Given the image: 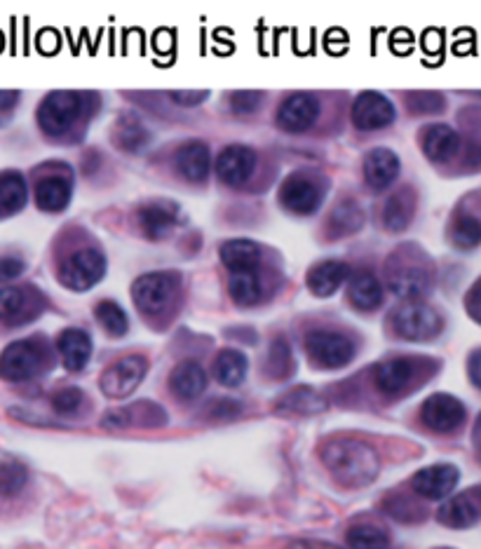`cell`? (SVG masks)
Masks as SVG:
<instances>
[{"instance_id":"1","label":"cell","mask_w":481,"mask_h":549,"mask_svg":"<svg viewBox=\"0 0 481 549\" xmlns=\"http://www.w3.org/2000/svg\"><path fill=\"white\" fill-rule=\"evenodd\" d=\"M322 463L345 488L369 486L378 477V453L362 439L338 437L322 446Z\"/></svg>"},{"instance_id":"2","label":"cell","mask_w":481,"mask_h":549,"mask_svg":"<svg viewBox=\"0 0 481 549\" xmlns=\"http://www.w3.org/2000/svg\"><path fill=\"white\" fill-rule=\"evenodd\" d=\"M388 284L392 294L404 298V303L420 301L432 287V270L416 244H404L388 261Z\"/></svg>"},{"instance_id":"3","label":"cell","mask_w":481,"mask_h":549,"mask_svg":"<svg viewBox=\"0 0 481 549\" xmlns=\"http://www.w3.org/2000/svg\"><path fill=\"white\" fill-rule=\"evenodd\" d=\"M85 111V94L80 92H50L38 106V125L47 137H64L80 120Z\"/></svg>"},{"instance_id":"4","label":"cell","mask_w":481,"mask_h":549,"mask_svg":"<svg viewBox=\"0 0 481 549\" xmlns=\"http://www.w3.org/2000/svg\"><path fill=\"white\" fill-rule=\"evenodd\" d=\"M392 329L404 341H432L442 331V317L423 301H409L392 310Z\"/></svg>"},{"instance_id":"5","label":"cell","mask_w":481,"mask_h":549,"mask_svg":"<svg viewBox=\"0 0 481 549\" xmlns=\"http://www.w3.org/2000/svg\"><path fill=\"white\" fill-rule=\"evenodd\" d=\"M176 294H179V275L165 273V270L141 275L132 287L134 305L144 315L165 313L167 305L174 301Z\"/></svg>"},{"instance_id":"6","label":"cell","mask_w":481,"mask_h":549,"mask_svg":"<svg viewBox=\"0 0 481 549\" xmlns=\"http://www.w3.org/2000/svg\"><path fill=\"white\" fill-rule=\"evenodd\" d=\"M45 364V348L40 341L24 338V341L10 343L0 355V378L12 383L29 381L38 376Z\"/></svg>"},{"instance_id":"7","label":"cell","mask_w":481,"mask_h":549,"mask_svg":"<svg viewBox=\"0 0 481 549\" xmlns=\"http://www.w3.org/2000/svg\"><path fill=\"white\" fill-rule=\"evenodd\" d=\"M306 352L320 369H343L355 357V343L338 331L317 329L306 336Z\"/></svg>"},{"instance_id":"8","label":"cell","mask_w":481,"mask_h":549,"mask_svg":"<svg viewBox=\"0 0 481 549\" xmlns=\"http://www.w3.org/2000/svg\"><path fill=\"white\" fill-rule=\"evenodd\" d=\"M106 275V256L99 249L85 247L64 261L59 280L73 291H87Z\"/></svg>"},{"instance_id":"9","label":"cell","mask_w":481,"mask_h":549,"mask_svg":"<svg viewBox=\"0 0 481 549\" xmlns=\"http://www.w3.org/2000/svg\"><path fill=\"white\" fill-rule=\"evenodd\" d=\"M148 371V362L139 355H130L118 359V362L108 366L101 376V392L111 399H125L139 388Z\"/></svg>"},{"instance_id":"10","label":"cell","mask_w":481,"mask_h":549,"mask_svg":"<svg viewBox=\"0 0 481 549\" xmlns=\"http://www.w3.org/2000/svg\"><path fill=\"white\" fill-rule=\"evenodd\" d=\"M324 200V186H320L313 176L308 174H291L287 181L282 183L280 202L284 209H289L291 214L308 216L317 212V207Z\"/></svg>"},{"instance_id":"11","label":"cell","mask_w":481,"mask_h":549,"mask_svg":"<svg viewBox=\"0 0 481 549\" xmlns=\"http://www.w3.org/2000/svg\"><path fill=\"white\" fill-rule=\"evenodd\" d=\"M395 122V106L381 92H362L352 104V125L362 132L383 130Z\"/></svg>"},{"instance_id":"12","label":"cell","mask_w":481,"mask_h":549,"mask_svg":"<svg viewBox=\"0 0 481 549\" xmlns=\"http://www.w3.org/2000/svg\"><path fill=\"white\" fill-rule=\"evenodd\" d=\"M420 418L432 432H453L463 425L465 406L453 395L437 392V395L428 397L420 406Z\"/></svg>"},{"instance_id":"13","label":"cell","mask_w":481,"mask_h":549,"mask_svg":"<svg viewBox=\"0 0 481 549\" xmlns=\"http://www.w3.org/2000/svg\"><path fill=\"white\" fill-rule=\"evenodd\" d=\"M317 115H320V99L310 92H296L282 101L280 111H277V125L284 132L298 134L313 127Z\"/></svg>"},{"instance_id":"14","label":"cell","mask_w":481,"mask_h":549,"mask_svg":"<svg viewBox=\"0 0 481 549\" xmlns=\"http://www.w3.org/2000/svg\"><path fill=\"white\" fill-rule=\"evenodd\" d=\"M460 472L453 465H430L413 474L411 486L418 496L428 500H444L453 493V488L458 486Z\"/></svg>"},{"instance_id":"15","label":"cell","mask_w":481,"mask_h":549,"mask_svg":"<svg viewBox=\"0 0 481 549\" xmlns=\"http://www.w3.org/2000/svg\"><path fill=\"white\" fill-rule=\"evenodd\" d=\"M420 366H423V362L411 357L385 359V362L376 366V388L381 390L383 395L390 397L402 395V392L413 383Z\"/></svg>"},{"instance_id":"16","label":"cell","mask_w":481,"mask_h":549,"mask_svg":"<svg viewBox=\"0 0 481 549\" xmlns=\"http://www.w3.org/2000/svg\"><path fill=\"white\" fill-rule=\"evenodd\" d=\"M256 169V153L249 146L233 144L223 148L219 160H216V172H219L221 181L228 186H242L249 181V176Z\"/></svg>"},{"instance_id":"17","label":"cell","mask_w":481,"mask_h":549,"mask_svg":"<svg viewBox=\"0 0 481 549\" xmlns=\"http://www.w3.org/2000/svg\"><path fill=\"white\" fill-rule=\"evenodd\" d=\"M437 519L449 528H470L481 519V488L472 493H460L439 507Z\"/></svg>"},{"instance_id":"18","label":"cell","mask_w":481,"mask_h":549,"mask_svg":"<svg viewBox=\"0 0 481 549\" xmlns=\"http://www.w3.org/2000/svg\"><path fill=\"white\" fill-rule=\"evenodd\" d=\"M137 219L146 237L162 240V237L172 233L176 221H179V207L174 202H148L139 209Z\"/></svg>"},{"instance_id":"19","label":"cell","mask_w":481,"mask_h":549,"mask_svg":"<svg viewBox=\"0 0 481 549\" xmlns=\"http://www.w3.org/2000/svg\"><path fill=\"white\" fill-rule=\"evenodd\" d=\"M57 350L62 362L73 374L83 371L92 359V338L83 329H64L57 338Z\"/></svg>"},{"instance_id":"20","label":"cell","mask_w":481,"mask_h":549,"mask_svg":"<svg viewBox=\"0 0 481 549\" xmlns=\"http://www.w3.org/2000/svg\"><path fill=\"white\" fill-rule=\"evenodd\" d=\"M399 155L390 148H374L364 158V179L374 191H385L399 174Z\"/></svg>"},{"instance_id":"21","label":"cell","mask_w":481,"mask_h":549,"mask_svg":"<svg viewBox=\"0 0 481 549\" xmlns=\"http://www.w3.org/2000/svg\"><path fill=\"white\" fill-rule=\"evenodd\" d=\"M348 277L350 266L345 261H322L308 270V289L317 298H329L343 287Z\"/></svg>"},{"instance_id":"22","label":"cell","mask_w":481,"mask_h":549,"mask_svg":"<svg viewBox=\"0 0 481 549\" xmlns=\"http://www.w3.org/2000/svg\"><path fill=\"white\" fill-rule=\"evenodd\" d=\"M73 195L71 179L64 174L43 176L36 186V205L43 212H64Z\"/></svg>"},{"instance_id":"23","label":"cell","mask_w":481,"mask_h":549,"mask_svg":"<svg viewBox=\"0 0 481 549\" xmlns=\"http://www.w3.org/2000/svg\"><path fill=\"white\" fill-rule=\"evenodd\" d=\"M219 256L230 273H254L261 263V247L252 240H228L221 244Z\"/></svg>"},{"instance_id":"24","label":"cell","mask_w":481,"mask_h":549,"mask_svg":"<svg viewBox=\"0 0 481 549\" xmlns=\"http://www.w3.org/2000/svg\"><path fill=\"white\" fill-rule=\"evenodd\" d=\"M176 169L191 183H202L209 174V148L202 141H188L176 151Z\"/></svg>"},{"instance_id":"25","label":"cell","mask_w":481,"mask_h":549,"mask_svg":"<svg viewBox=\"0 0 481 549\" xmlns=\"http://www.w3.org/2000/svg\"><path fill=\"white\" fill-rule=\"evenodd\" d=\"M169 388L179 399L193 402L207 390V374L198 362H181L169 376Z\"/></svg>"},{"instance_id":"26","label":"cell","mask_w":481,"mask_h":549,"mask_svg":"<svg viewBox=\"0 0 481 549\" xmlns=\"http://www.w3.org/2000/svg\"><path fill=\"white\" fill-rule=\"evenodd\" d=\"M423 153L432 162H449L460 151L458 132L449 125H432L423 132Z\"/></svg>"},{"instance_id":"27","label":"cell","mask_w":481,"mask_h":549,"mask_svg":"<svg viewBox=\"0 0 481 549\" xmlns=\"http://www.w3.org/2000/svg\"><path fill=\"white\" fill-rule=\"evenodd\" d=\"M275 409L282 413H291V416H313V413H322L327 409V399L317 390L301 385V388L289 390L282 399H277Z\"/></svg>"},{"instance_id":"28","label":"cell","mask_w":481,"mask_h":549,"mask_svg":"<svg viewBox=\"0 0 481 549\" xmlns=\"http://www.w3.org/2000/svg\"><path fill=\"white\" fill-rule=\"evenodd\" d=\"M26 200H29V188L24 176L15 169L0 172V219L22 212Z\"/></svg>"},{"instance_id":"29","label":"cell","mask_w":481,"mask_h":549,"mask_svg":"<svg viewBox=\"0 0 481 549\" xmlns=\"http://www.w3.org/2000/svg\"><path fill=\"white\" fill-rule=\"evenodd\" d=\"M348 298L355 308L367 310L369 313V310H376L378 305L383 303V287H381V282L376 280V275L357 273L350 280Z\"/></svg>"},{"instance_id":"30","label":"cell","mask_w":481,"mask_h":549,"mask_svg":"<svg viewBox=\"0 0 481 549\" xmlns=\"http://www.w3.org/2000/svg\"><path fill=\"white\" fill-rule=\"evenodd\" d=\"M249 369L247 357L237 350H221L214 359V376L216 381L226 388H237L242 381H245Z\"/></svg>"},{"instance_id":"31","label":"cell","mask_w":481,"mask_h":549,"mask_svg":"<svg viewBox=\"0 0 481 549\" xmlns=\"http://www.w3.org/2000/svg\"><path fill=\"white\" fill-rule=\"evenodd\" d=\"M413 212H416V205H413V193L409 188H402L392 198L385 202L383 221L388 230H395V233H402V230L409 228L413 219Z\"/></svg>"},{"instance_id":"32","label":"cell","mask_w":481,"mask_h":549,"mask_svg":"<svg viewBox=\"0 0 481 549\" xmlns=\"http://www.w3.org/2000/svg\"><path fill=\"white\" fill-rule=\"evenodd\" d=\"M228 291L237 305L249 308V305L259 303L263 298V280L259 270H254V273H235L228 282Z\"/></svg>"},{"instance_id":"33","label":"cell","mask_w":481,"mask_h":549,"mask_svg":"<svg viewBox=\"0 0 481 549\" xmlns=\"http://www.w3.org/2000/svg\"><path fill=\"white\" fill-rule=\"evenodd\" d=\"M364 223V212L359 209L355 200H343L341 205H336L334 212L329 216V235L343 237L355 233V230L362 228Z\"/></svg>"},{"instance_id":"34","label":"cell","mask_w":481,"mask_h":549,"mask_svg":"<svg viewBox=\"0 0 481 549\" xmlns=\"http://www.w3.org/2000/svg\"><path fill=\"white\" fill-rule=\"evenodd\" d=\"M148 141H151V134H148L146 127L134 115H125L115 125V144L123 148V151L139 153Z\"/></svg>"},{"instance_id":"35","label":"cell","mask_w":481,"mask_h":549,"mask_svg":"<svg viewBox=\"0 0 481 549\" xmlns=\"http://www.w3.org/2000/svg\"><path fill=\"white\" fill-rule=\"evenodd\" d=\"M29 484V470L12 458L0 460V498H15Z\"/></svg>"},{"instance_id":"36","label":"cell","mask_w":481,"mask_h":549,"mask_svg":"<svg viewBox=\"0 0 481 549\" xmlns=\"http://www.w3.org/2000/svg\"><path fill=\"white\" fill-rule=\"evenodd\" d=\"M94 317H97L101 329H104L106 334L113 338H123L127 331H130V320H127V313L115 301L97 303V308H94Z\"/></svg>"},{"instance_id":"37","label":"cell","mask_w":481,"mask_h":549,"mask_svg":"<svg viewBox=\"0 0 481 549\" xmlns=\"http://www.w3.org/2000/svg\"><path fill=\"white\" fill-rule=\"evenodd\" d=\"M451 242L458 249H474L481 244V219L472 214H458L451 223Z\"/></svg>"},{"instance_id":"38","label":"cell","mask_w":481,"mask_h":549,"mask_svg":"<svg viewBox=\"0 0 481 549\" xmlns=\"http://www.w3.org/2000/svg\"><path fill=\"white\" fill-rule=\"evenodd\" d=\"M350 549H390V538L383 528L371 524L352 526L348 531Z\"/></svg>"},{"instance_id":"39","label":"cell","mask_w":481,"mask_h":549,"mask_svg":"<svg viewBox=\"0 0 481 549\" xmlns=\"http://www.w3.org/2000/svg\"><path fill=\"white\" fill-rule=\"evenodd\" d=\"M29 291L19 287H0V322L17 320L29 310Z\"/></svg>"},{"instance_id":"40","label":"cell","mask_w":481,"mask_h":549,"mask_svg":"<svg viewBox=\"0 0 481 549\" xmlns=\"http://www.w3.org/2000/svg\"><path fill=\"white\" fill-rule=\"evenodd\" d=\"M406 106L411 108V113L423 115V113H439L444 111L446 99L439 92H411L406 94Z\"/></svg>"},{"instance_id":"41","label":"cell","mask_w":481,"mask_h":549,"mask_svg":"<svg viewBox=\"0 0 481 549\" xmlns=\"http://www.w3.org/2000/svg\"><path fill=\"white\" fill-rule=\"evenodd\" d=\"M268 366L275 376H289L291 366H294V357H291V348L284 338H277V341L270 345Z\"/></svg>"},{"instance_id":"42","label":"cell","mask_w":481,"mask_h":549,"mask_svg":"<svg viewBox=\"0 0 481 549\" xmlns=\"http://www.w3.org/2000/svg\"><path fill=\"white\" fill-rule=\"evenodd\" d=\"M83 390L80 388H62L52 395V406L54 411L62 413V416H69V413H76L83 404Z\"/></svg>"},{"instance_id":"43","label":"cell","mask_w":481,"mask_h":549,"mask_svg":"<svg viewBox=\"0 0 481 549\" xmlns=\"http://www.w3.org/2000/svg\"><path fill=\"white\" fill-rule=\"evenodd\" d=\"M261 104H263V92H256V90L233 92V97H230V108L240 115L254 113Z\"/></svg>"},{"instance_id":"44","label":"cell","mask_w":481,"mask_h":549,"mask_svg":"<svg viewBox=\"0 0 481 549\" xmlns=\"http://www.w3.org/2000/svg\"><path fill=\"white\" fill-rule=\"evenodd\" d=\"M26 270L24 261L17 259V256H0V282L17 280Z\"/></svg>"},{"instance_id":"45","label":"cell","mask_w":481,"mask_h":549,"mask_svg":"<svg viewBox=\"0 0 481 549\" xmlns=\"http://www.w3.org/2000/svg\"><path fill=\"white\" fill-rule=\"evenodd\" d=\"M19 104V92L17 90H0V125H5L15 113Z\"/></svg>"},{"instance_id":"46","label":"cell","mask_w":481,"mask_h":549,"mask_svg":"<svg viewBox=\"0 0 481 549\" xmlns=\"http://www.w3.org/2000/svg\"><path fill=\"white\" fill-rule=\"evenodd\" d=\"M465 310L470 313V317L474 322L481 324V280L477 284H472V289L467 291Z\"/></svg>"},{"instance_id":"47","label":"cell","mask_w":481,"mask_h":549,"mask_svg":"<svg viewBox=\"0 0 481 549\" xmlns=\"http://www.w3.org/2000/svg\"><path fill=\"white\" fill-rule=\"evenodd\" d=\"M172 101H176L179 106H198L202 101L209 99V92L202 90H193V92H169Z\"/></svg>"},{"instance_id":"48","label":"cell","mask_w":481,"mask_h":549,"mask_svg":"<svg viewBox=\"0 0 481 549\" xmlns=\"http://www.w3.org/2000/svg\"><path fill=\"white\" fill-rule=\"evenodd\" d=\"M467 374H470V381L481 390V348L474 350L470 355V362H467Z\"/></svg>"},{"instance_id":"49","label":"cell","mask_w":481,"mask_h":549,"mask_svg":"<svg viewBox=\"0 0 481 549\" xmlns=\"http://www.w3.org/2000/svg\"><path fill=\"white\" fill-rule=\"evenodd\" d=\"M289 549H343V547L331 545V542H324V540H296L291 542Z\"/></svg>"}]
</instances>
